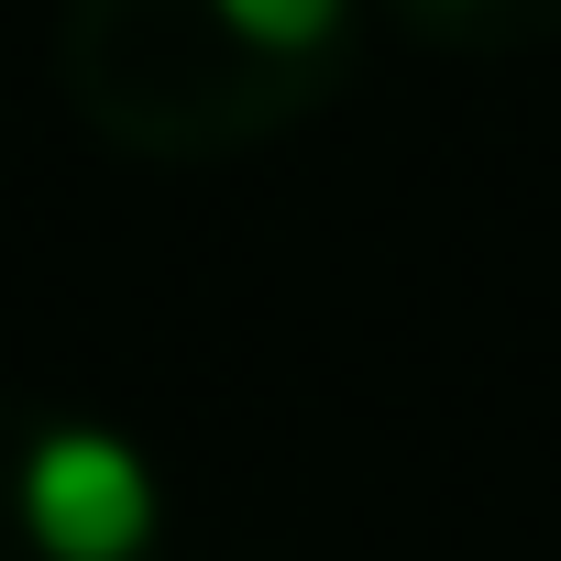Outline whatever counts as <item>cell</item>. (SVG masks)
Returning <instances> with one entry per match:
<instances>
[{
    "label": "cell",
    "mask_w": 561,
    "mask_h": 561,
    "mask_svg": "<svg viewBox=\"0 0 561 561\" xmlns=\"http://www.w3.org/2000/svg\"><path fill=\"white\" fill-rule=\"evenodd\" d=\"M386 12L419 45H451V56H528V45L561 34V0H386Z\"/></svg>",
    "instance_id": "3957f363"
},
{
    "label": "cell",
    "mask_w": 561,
    "mask_h": 561,
    "mask_svg": "<svg viewBox=\"0 0 561 561\" xmlns=\"http://www.w3.org/2000/svg\"><path fill=\"white\" fill-rule=\"evenodd\" d=\"M364 45V0H67L56 78L144 165H209L309 122Z\"/></svg>",
    "instance_id": "6da1fadb"
},
{
    "label": "cell",
    "mask_w": 561,
    "mask_h": 561,
    "mask_svg": "<svg viewBox=\"0 0 561 561\" xmlns=\"http://www.w3.org/2000/svg\"><path fill=\"white\" fill-rule=\"evenodd\" d=\"M0 561H154V462L111 419L0 397Z\"/></svg>",
    "instance_id": "7a4b0ae2"
}]
</instances>
